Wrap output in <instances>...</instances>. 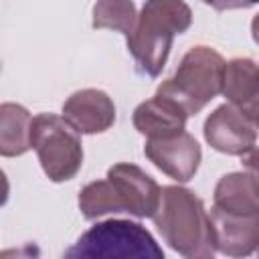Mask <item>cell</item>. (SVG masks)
<instances>
[{
	"label": "cell",
	"instance_id": "cell-12",
	"mask_svg": "<svg viewBox=\"0 0 259 259\" xmlns=\"http://www.w3.org/2000/svg\"><path fill=\"white\" fill-rule=\"evenodd\" d=\"M188 113L170 97L156 93L134 109V127L146 138H168L186 127Z\"/></svg>",
	"mask_w": 259,
	"mask_h": 259
},
{
	"label": "cell",
	"instance_id": "cell-18",
	"mask_svg": "<svg viewBox=\"0 0 259 259\" xmlns=\"http://www.w3.org/2000/svg\"><path fill=\"white\" fill-rule=\"evenodd\" d=\"M0 69H2V63H0Z\"/></svg>",
	"mask_w": 259,
	"mask_h": 259
},
{
	"label": "cell",
	"instance_id": "cell-4",
	"mask_svg": "<svg viewBox=\"0 0 259 259\" xmlns=\"http://www.w3.org/2000/svg\"><path fill=\"white\" fill-rule=\"evenodd\" d=\"M225 59L210 47L196 45L180 61L172 77L158 85L160 95L176 101L188 115H196L221 93Z\"/></svg>",
	"mask_w": 259,
	"mask_h": 259
},
{
	"label": "cell",
	"instance_id": "cell-5",
	"mask_svg": "<svg viewBox=\"0 0 259 259\" xmlns=\"http://www.w3.org/2000/svg\"><path fill=\"white\" fill-rule=\"evenodd\" d=\"M65 257L77 259H164L162 247L140 223L109 219L85 231Z\"/></svg>",
	"mask_w": 259,
	"mask_h": 259
},
{
	"label": "cell",
	"instance_id": "cell-1",
	"mask_svg": "<svg viewBox=\"0 0 259 259\" xmlns=\"http://www.w3.org/2000/svg\"><path fill=\"white\" fill-rule=\"evenodd\" d=\"M158 200V182L140 166L127 162L113 164L107 170V178L89 182L79 192V208L87 221L109 212H130L138 219H152Z\"/></svg>",
	"mask_w": 259,
	"mask_h": 259
},
{
	"label": "cell",
	"instance_id": "cell-11",
	"mask_svg": "<svg viewBox=\"0 0 259 259\" xmlns=\"http://www.w3.org/2000/svg\"><path fill=\"white\" fill-rule=\"evenodd\" d=\"M221 93L233 107L257 121L259 109V73L253 59H231L225 63Z\"/></svg>",
	"mask_w": 259,
	"mask_h": 259
},
{
	"label": "cell",
	"instance_id": "cell-7",
	"mask_svg": "<svg viewBox=\"0 0 259 259\" xmlns=\"http://www.w3.org/2000/svg\"><path fill=\"white\" fill-rule=\"evenodd\" d=\"M204 140L221 154L249 156L255 152L257 121L249 119L231 103L219 105L204 121Z\"/></svg>",
	"mask_w": 259,
	"mask_h": 259
},
{
	"label": "cell",
	"instance_id": "cell-8",
	"mask_svg": "<svg viewBox=\"0 0 259 259\" xmlns=\"http://www.w3.org/2000/svg\"><path fill=\"white\" fill-rule=\"evenodd\" d=\"M144 154L158 170L176 182H188L202 160L198 142L184 130L168 138H148Z\"/></svg>",
	"mask_w": 259,
	"mask_h": 259
},
{
	"label": "cell",
	"instance_id": "cell-10",
	"mask_svg": "<svg viewBox=\"0 0 259 259\" xmlns=\"http://www.w3.org/2000/svg\"><path fill=\"white\" fill-rule=\"evenodd\" d=\"M63 117L79 134H103L115 121V105L101 89H79L63 103Z\"/></svg>",
	"mask_w": 259,
	"mask_h": 259
},
{
	"label": "cell",
	"instance_id": "cell-6",
	"mask_svg": "<svg viewBox=\"0 0 259 259\" xmlns=\"http://www.w3.org/2000/svg\"><path fill=\"white\" fill-rule=\"evenodd\" d=\"M30 148L53 182H67L77 176L83 164L81 134L55 113H38L30 123Z\"/></svg>",
	"mask_w": 259,
	"mask_h": 259
},
{
	"label": "cell",
	"instance_id": "cell-2",
	"mask_svg": "<svg viewBox=\"0 0 259 259\" xmlns=\"http://www.w3.org/2000/svg\"><path fill=\"white\" fill-rule=\"evenodd\" d=\"M192 24V10L184 0H146L136 24L125 36L138 69L158 77L168 61L172 40Z\"/></svg>",
	"mask_w": 259,
	"mask_h": 259
},
{
	"label": "cell",
	"instance_id": "cell-14",
	"mask_svg": "<svg viewBox=\"0 0 259 259\" xmlns=\"http://www.w3.org/2000/svg\"><path fill=\"white\" fill-rule=\"evenodd\" d=\"M32 115L18 103H0V156L16 158L30 150Z\"/></svg>",
	"mask_w": 259,
	"mask_h": 259
},
{
	"label": "cell",
	"instance_id": "cell-13",
	"mask_svg": "<svg viewBox=\"0 0 259 259\" xmlns=\"http://www.w3.org/2000/svg\"><path fill=\"white\" fill-rule=\"evenodd\" d=\"M212 206L233 214H257L259 188L255 170L225 174L214 186Z\"/></svg>",
	"mask_w": 259,
	"mask_h": 259
},
{
	"label": "cell",
	"instance_id": "cell-16",
	"mask_svg": "<svg viewBox=\"0 0 259 259\" xmlns=\"http://www.w3.org/2000/svg\"><path fill=\"white\" fill-rule=\"evenodd\" d=\"M204 4L212 6L214 10H237V8H251L257 4V0H202Z\"/></svg>",
	"mask_w": 259,
	"mask_h": 259
},
{
	"label": "cell",
	"instance_id": "cell-3",
	"mask_svg": "<svg viewBox=\"0 0 259 259\" xmlns=\"http://www.w3.org/2000/svg\"><path fill=\"white\" fill-rule=\"evenodd\" d=\"M152 219L162 239L176 253L190 259L214 255L208 212L192 190L184 186H162L158 208Z\"/></svg>",
	"mask_w": 259,
	"mask_h": 259
},
{
	"label": "cell",
	"instance_id": "cell-9",
	"mask_svg": "<svg viewBox=\"0 0 259 259\" xmlns=\"http://www.w3.org/2000/svg\"><path fill=\"white\" fill-rule=\"evenodd\" d=\"M208 221L214 251H221L229 257H247L255 253L259 243V212L233 214L212 206Z\"/></svg>",
	"mask_w": 259,
	"mask_h": 259
},
{
	"label": "cell",
	"instance_id": "cell-15",
	"mask_svg": "<svg viewBox=\"0 0 259 259\" xmlns=\"http://www.w3.org/2000/svg\"><path fill=\"white\" fill-rule=\"evenodd\" d=\"M138 18L134 0H97L93 4V28H109L130 36Z\"/></svg>",
	"mask_w": 259,
	"mask_h": 259
},
{
	"label": "cell",
	"instance_id": "cell-17",
	"mask_svg": "<svg viewBox=\"0 0 259 259\" xmlns=\"http://www.w3.org/2000/svg\"><path fill=\"white\" fill-rule=\"evenodd\" d=\"M8 196H10V184H8L6 174L0 170V206H4V204H6Z\"/></svg>",
	"mask_w": 259,
	"mask_h": 259
}]
</instances>
